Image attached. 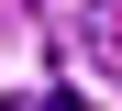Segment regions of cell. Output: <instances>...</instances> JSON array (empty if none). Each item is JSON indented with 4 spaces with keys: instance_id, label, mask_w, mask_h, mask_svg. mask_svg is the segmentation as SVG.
Returning a JSON list of instances; mask_svg holds the SVG:
<instances>
[{
    "instance_id": "6da1fadb",
    "label": "cell",
    "mask_w": 122,
    "mask_h": 111,
    "mask_svg": "<svg viewBox=\"0 0 122 111\" xmlns=\"http://www.w3.org/2000/svg\"><path fill=\"white\" fill-rule=\"evenodd\" d=\"M11 111H89L78 89H45V100H11Z\"/></svg>"
}]
</instances>
